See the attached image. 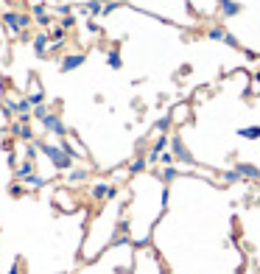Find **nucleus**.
I'll use <instances>...</instances> for the list:
<instances>
[{"instance_id":"1","label":"nucleus","mask_w":260,"mask_h":274,"mask_svg":"<svg viewBox=\"0 0 260 274\" xmlns=\"http://www.w3.org/2000/svg\"><path fill=\"white\" fill-rule=\"evenodd\" d=\"M36 146H39V151L48 157V162L56 171H70L73 168V157L64 151L62 143H36Z\"/></svg>"},{"instance_id":"2","label":"nucleus","mask_w":260,"mask_h":274,"mask_svg":"<svg viewBox=\"0 0 260 274\" xmlns=\"http://www.w3.org/2000/svg\"><path fill=\"white\" fill-rule=\"evenodd\" d=\"M3 28L8 31L11 36H17V34H22L25 28H31V22H34V17L31 14H25V11H14V8H8V11H3Z\"/></svg>"},{"instance_id":"3","label":"nucleus","mask_w":260,"mask_h":274,"mask_svg":"<svg viewBox=\"0 0 260 274\" xmlns=\"http://www.w3.org/2000/svg\"><path fill=\"white\" fill-rule=\"evenodd\" d=\"M42 129H45V132H48V134H56L59 140H62V137H67V134H70V132H67V126H64V120L59 118V115H53V112H50L48 118L42 120Z\"/></svg>"},{"instance_id":"4","label":"nucleus","mask_w":260,"mask_h":274,"mask_svg":"<svg viewBox=\"0 0 260 274\" xmlns=\"http://www.w3.org/2000/svg\"><path fill=\"white\" fill-rule=\"evenodd\" d=\"M84 62H87V53H81V50H78V53H64V56L59 59V70L73 73V70H78Z\"/></svg>"},{"instance_id":"5","label":"nucleus","mask_w":260,"mask_h":274,"mask_svg":"<svg viewBox=\"0 0 260 274\" xmlns=\"http://www.w3.org/2000/svg\"><path fill=\"white\" fill-rule=\"evenodd\" d=\"M171 151H174V157L179 162H188V165H193V154L188 151V146H185V140L179 137V134H174L171 137Z\"/></svg>"},{"instance_id":"6","label":"nucleus","mask_w":260,"mask_h":274,"mask_svg":"<svg viewBox=\"0 0 260 274\" xmlns=\"http://www.w3.org/2000/svg\"><path fill=\"white\" fill-rule=\"evenodd\" d=\"M204 34H207V39H216V42H224V45H232V48H238V39H235L232 34H227L221 25H210V28L204 31Z\"/></svg>"},{"instance_id":"7","label":"nucleus","mask_w":260,"mask_h":274,"mask_svg":"<svg viewBox=\"0 0 260 274\" xmlns=\"http://www.w3.org/2000/svg\"><path fill=\"white\" fill-rule=\"evenodd\" d=\"M62 146H64V151H67V154L70 157H78V160H87V148L81 146V143L76 140V137H70V134H67V137H62Z\"/></svg>"},{"instance_id":"8","label":"nucleus","mask_w":260,"mask_h":274,"mask_svg":"<svg viewBox=\"0 0 260 274\" xmlns=\"http://www.w3.org/2000/svg\"><path fill=\"white\" fill-rule=\"evenodd\" d=\"M218 14L224 17V20L238 17L241 14V3H235V0H218Z\"/></svg>"},{"instance_id":"9","label":"nucleus","mask_w":260,"mask_h":274,"mask_svg":"<svg viewBox=\"0 0 260 274\" xmlns=\"http://www.w3.org/2000/svg\"><path fill=\"white\" fill-rule=\"evenodd\" d=\"M31 42H34V53H36V56H48V53H50V42H53V39H50V34H36Z\"/></svg>"},{"instance_id":"10","label":"nucleus","mask_w":260,"mask_h":274,"mask_svg":"<svg viewBox=\"0 0 260 274\" xmlns=\"http://www.w3.org/2000/svg\"><path fill=\"white\" fill-rule=\"evenodd\" d=\"M109 193H112V185L109 182H95L92 190H90L92 202H104V199H109Z\"/></svg>"},{"instance_id":"11","label":"nucleus","mask_w":260,"mask_h":274,"mask_svg":"<svg viewBox=\"0 0 260 274\" xmlns=\"http://www.w3.org/2000/svg\"><path fill=\"white\" fill-rule=\"evenodd\" d=\"M235 171L241 174V179H260V168H258V165H252V162H238Z\"/></svg>"},{"instance_id":"12","label":"nucleus","mask_w":260,"mask_h":274,"mask_svg":"<svg viewBox=\"0 0 260 274\" xmlns=\"http://www.w3.org/2000/svg\"><path fill=\"white\" fill-rule=\"evenodd\" d=\"M146 168H148V157H146V154L134 157V160L129 162V174H143Z\"/></svg>"},{"instance_id":"13","label":"nucleus","mask_w":260,"mask_h":274,"mask_svg":"<svg viewBox=\"0 0 260 274\" xmlns=\"http://www.w3.org/2000/svg\"><path fill=\"white\" fill-rule=\"evenodd\" d=\"M188 118H190V106L188 104H179L174 112H171V120H174V123H185Z\"/></svg>"},{"instance_id":"14","label":"nucleus","mask_w":260,"mask_h":274,"mask_svg":"<svg viewBox=\"0 0 260 274\" xmlns=\"http://www.w3.org/2000/svg\"><path fill=\"white\" fill-rule=\"evenodd\" d=\"M14 174H17V179H28L31 174H36V171H34V162H31V160L20 162V165L14 168Z\"/></svg>"},{"instance_id":"15","label":"nucleus","mask_w":260,"mask_h":274,"mask_svg":"<svg viewBox=\"0 0 260 274\" xmlns=\"http://www.w3.org/2000/svg\"><path fill=\"white\" fill-rule=\"evenodd\" d=\"M238 137H241V140H260V126H244V129H238Z\"/></svg>"},{"instance_id":"16","label":"nucleus","mask_w":260,"mask_h":274,"mask_svg":"<svg viewBox=\"0 0 260 274\" xmlns=\"http://www.w3.org/2000/svg\"><path fill=\"white\" fill-rule=\"evenodd\" d=\"M176 176H179V171H176L174 165H162V168H160V179H162L165 185H171Z\"/></svg>"},{"instance_id":"17","label":"nucleus","mask_w":260,"mask_h":274,"mask_svg":"<svg viewBox=\"0 0 260 274\" xmlns=\"http://www.w3.org/2000/svg\"><path fill=\"white\" fill-rule=\"evenodd\" d=\"M106 64H109L112 70H120V67H123V59H120V50H109V53H106Z\"/></svg>"},{"instance_id":"18","label":"nucleus","mask_w":260,"mask_h":274,"mask_svg":"<svg viewBox=\"0 0 260 274\" xmlns=\"http://www.w3.org/2000/svg\"><path fill=\"white\" fill-rule=\"evenodd\" d=\"M171 123H174V120H171V115H165V118H160V120H157V123H154V134H168Z\"/></svg>"},{"instance_id":"19","label":"nucleus","mask_w":260,"mask_h":274,"mask_svg":"<svg viewBox=\"0 0 260 274\" xmlns=\"http://www.w3.org/2000/svg\"><path fill=\"white\" fill-rule=\"evenodd\" d=\"M22 185H25L28 190H39L45 185V179H42V176H36V174H31L28 179H22Z\"/></svg>"},{"instance_id":"20","label":"nucleus","mask_w":260,"mask_h":274,"mask_svg":"<svg viewBox=\"0 0 260 274\" xmlns=\"http://www.w3.org/2000/svg\"><path fill=\"white\" fill-rule=\"evenodd\" d=\"M31 115H34V120H45V118L50 115V106H48V104H36Z\"/></svg>"},{"instance_id":"21","label":"nucleus","mask_w":260,"mask_h":274,"mask_svg":"<svg viewBox=\"0 0 260 274\" xmlns=\"http://www.w3.org/2000/svg\"><path fill=\"white\" fill-rule=\"evenodd\" d=\"M8 123H11V112L6 106H0V129H8Z\"/></svg>"},{"instance_id":"22","label":"nucleus","mask_w":260,"mask_h":274,"mask_svg":"<svg viewBox=\"0 0 260 274\" xmlns=\"http://www.w3.org/2000/svg\"><path fill=\"white\" fill-rule=\"evenodd\" d=\"M67 179H70V185H76V182H84V179H87V171H76V174H70Z\"/></svg>"},{"instance_id":"23","label":"nucleus","mask_w":260,"mask_h":274,"mask_svg":"<svg viewBox=\"0 0 260 274\" xmlns=\"http://www.w3.org/2000/svg\"><path fill=\"white\" fill-rule=\"evenodd\" d=\"M73 25H76V17L64 11V17H62V28H73Z\"/></svg>"},{"instance_id":"24","label":"nucleus","mask_w":260,"mask_h":274,"mask_svg":"<svg viewBox=\"0 0 260 274\" xmlns=\"http://www.w3.org/2000/svg\"><path fill=\"white\" fill-rule=\"evenodd\" d=\"M6 274H22V263H20V260H14V263H11V269H8Z\"/></svg>"},{"instance_id":"25","label":"nucleus","mask_w":260,"mask_h":274,"mask_svg":"<svg viewBox=\"0 0 260 274\" xmlns=\"http://www.w3.org/2000/svg\"><path fill=\"white\" fill-rule=\"evenodd\" d=\"M8 190H11V196H22V190H25V188H22V185H11Z\"/></svg>"},{"instance_id":"26","label":"nucleus","mask_w":260,"mask_h":274,"mask_svg":"<svg viewBox=\"0 0 260 274\" xmlns=\"http://www.w3.org/2000/svg\"><path fill=\"white\" fill-rule=\"evenodd\" d=\"M95 3H104V6H106V3H115V0H95Z\"/></svg>"}]
</instances>
